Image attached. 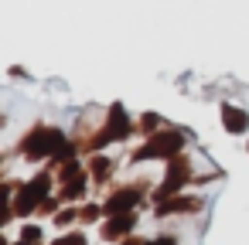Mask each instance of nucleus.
<instances>
[{
  "label": "nucleus",
  "mask_w": 249,
  "mask_h": 245,
  "mask_svg": "<svg viewBox=\"0 0 249 245\" xmlns=\"http://www.w3.org/2000/svg\"><path fill=\"white\" fill-rule=\"evenodd\" d=\"M222 116H225V126H229L232 133H235V130H246V116H242V113H235L232 106H225V113H222Z\"/></svg>",
  "instance_id": "nucleus-1"
}]
</instances>
